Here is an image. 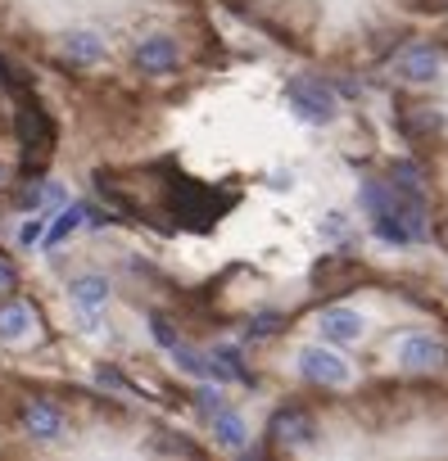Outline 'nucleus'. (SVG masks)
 <instances>
[{
    "label": "nucleus",
    "mask_w": 448,
    "mask_h": 461,
    "mask_svg": "<svg viewBox=\"0 0 448 461\" xmlns=\"http://www.w3.org/2000/svg\"><path fill=\"white\" fill-rule=\"evenodd\" d=\"M227 203H232V194H222V190H208V185H195V181H177V199H172V208H177V217L186 221V226H213L222 212H227Z\"/></svg>",
    "instance_id": "f257e3e1"
},
{
    "label": "nucleus",
    "mask_w": 448,
    "mask_h": 461,
    "mask_svg": "<svg viewBox=\"0 0 448 461\" xmlns=\"http://www.w3.org/2000/svg\"><path fill=\"white\" fill-rule=\"evenodd\" d=\"M286 104H290V113H295L299 122H308V127H326V122L335 118V95H331V86H322L317 77H295V82L286 86Z\"/></svg>",
    "instance_id": "f03ea898"
},
{
    "label": "nucleus",
    "mask_w": 448,
    "mask_h": 461,
    "mask_svg": "<svg viewBox=\"0 0 448 461\" xmlns=\"http://www.w3.org/2000/svg\"><path fill=\"white\" fill-rule=\"evenodd\" d=\"M136 68L145 73V77H168V73H177V64H181V46L168 37V32H150V37H141V46H136Z\"/></svg>",
    "instance_id": "7ed1b4c3"
},
{
    "label": "nucleus",
    "mask_w": 448,
    "mask_h": 461,
    "mask_svg": "<svg viewBox=\"0 0 448 461\" xmlns=\"http://www.w3.org/2000/svg\"><path fill=\"white\" fill-rule=\"evenodd\" d=\"M299 375L308 384H322V389H335L349 380V362H340V353L331 348H304L299 353Z\"/></svg>",
    "instance_id": "20e7f679"
},
{
    "label": "nucleus",
    "mask_w": 448,
    "mask_h": 461,
    "mask_svg": "<svg viewBox=\"0 0 448 461\" xmlns=\"http://www.w3.org/2000/svg\"><path fill=\"white\" fill-rule=\"evenodd\" d=\"M105 37L100 32H91V28H73V32H64L59 37V59H69L73 68H96V64H105Z\"/></svg>",
    "instance_id": "39448f33"
},
{
    "label": "nucleus",
    "mask_w": 448,
    "mask_h": 461,
    "mask_svg": "<svg viewBox=\"0 0 448 461\" xmlns=\"http://www.w3.org/2000/svg\"><path fill=\"white\" fill-rule=\"evenodd\" d=\"M317 330H322V339L326 344H335V348H349V344H358L362 339V330H367V321H362V312H353V308H326L322 317H317Z\"/></svg>",
    "instance_id": "423d86ee"
},
{
    "label": "nucleus",
    "mask_w": 448,
    "mask_h": 461,
    "mask_svg": "<svg viewBox=\"0 0 448 461\" xmlns=\"http://www.w3.org/2000/svg\"><path fill=\"white\" fill-rule=\"evenodd\" d=\"M443 73V55L434 50V46H407L403 55H398V77L403 82H416V86H425V82H434Z\"/></svg>",
    "instance_id": "0eeeda50"
},
{
    "label": "nucleus",
    "mask_w": 448,
    "mask_h": 461,
    "mask_svg": "<svg viewBox=\"0 0 448 461\" xmlns=\"http://www.w3.org/2000/svg\"><path fill=\"white\" fill-rule=\"evenodd\" d=\"M398 362H403L407 371H439V366L448 362V353H443V344H439V339L412 335V339H403V348H398Z\"/></svg>",
    "instance_id": "6e6552de"
},
{
    "label": "nucleus",
    "mask_w": 448,
    "mask_h": 461,
    "mask_svg": "<svg viewBox=\"0 0 448 461\" xmlns=\"http://www.w3.org/2000/svg\"><path fill=\"white\" fill-rule=\"evenodd\" d=\"M69 299H73V308H78V312L96 317V312L109 303V281H105V276H96V272L73 276V281H69Z\"/></svg>",
    "instance_id": "1a4fd4ad"
},
{
    "label": "nucleus",
    "mask_w": 448,
    "mask_h": 461,
    "mask_svg": "<svg viewBox=\"0 0 448 461\" xmlns=\"http://www.w3.org/2000/svg\"><path fill=\"white\" fill-rule=\"evenodd\" d=\"M23 429H28L32 438H59V434H64V411H59L55 402H46V398H32V402L23 407Z\"/></svg>",
    "instance_id": "9d476101"
},
{
    "label": "nucleus",
    "mask_w": 448,
    "mask_h": 461,
    "mask_svg": "<svg viewBox=\"0 0 448 461\" xmlns=\"http://www.w3.org/2000/svg\"><path fill=\"white\" fill-rule=\"evenodd\" d=\"M272 434H277L281 443H313L317 425H313V416H308L304 407H281V411L272 416Z\"/></svg>",
    "instance_id": "9b49d317"
},
{
    "label": "nucleus",
    "mask_w": 448,
    "mask_h": 461,
    "mask_svg": "<svg viewBox=\"0 0 448 461\" xmlns=\"http://www.w3.org/2000/svg\"><path fill=\"white\" fill-rule=\"evenodd\" d=\"M32 326H37V312L28 303H5L0 308V339L5 344H23L32 335Z\"/></svg>",
    "instance_id": "f8f14e48"
},
{
    "label": "nucleus",
    "mask_w": 448,
    "mask_h": 461,
    "mask_svg": "<svg viewBox=\"0 0 448 461\" xmlns=\"http://www.w3.org/2000/svg\"><path fill=\"white\" fill-rule=\"evenodd\" d=\"M82 221H91V208H87V203H64V208L55 212V221L46 226V240H41V245H46V249L64 245V240L73 236V230H78Z\"/></svg>",
    "instance_id": "ddd939ff"
},
{
    "label": "nucleus",
    "mask_w": 448,
    "mask_h": 461,
    "mask_svg": "<svg viewBox=\"0 0 448 461\" xmlns=\"http://www.w3.org/2000/svg\"><path fill=\"white\" fill-rule=\"evenodd\" d=\"M389 176H394V185H398L403 194L425 199V172H421V163H412V158H394V163H389Z\"/></svg>",
    "instance_id": "4468645a"
},
{
    "label": "nucleus",
    "mask_w": 448,
    "mask_h": 461,
    "mask_svg": "<svg viewBox=\"0 0 448 461\" xmlns=\"http://www.w3.org/2000/svg\"><path fill=\"white\" fill-rule=\"evenodd\" d=\"M213 438H217L222 447H245L250 429H245V420H241L236 411H217V416H213Z\"/></svg>",
    "instance_id": "2eb2a0df"
},
{
    "label": "nucleus",
    "mask_w": 448,
    "mask_h": 461,
    "mask_svg": "<svg viewBox=\"0 0 448 461\" xmlns=\"http://www.w3.org/2000/svg\"><path fill=\"white\" fill-rule=\"evenodd\" d=\"M208 357H213V380H250L245 366H241V353H236V348L222 344V348H213Z\"/></svg>",
    "instance_id": "dca6fc26"
},
{
    "label": "nucleus",
    "mask_w": 448,
    "mask_h": 461,
    "mask_svg": "<svg viewBox=\"0 0 448 461\" xmlns=\"http://www.w3.org/2000/svg\"><path fill=\"white\" fill-rule=\"evenodd\" d=\"M177 357V366L186 371V375H199V380H213V357H204V353H190L186 344L172 353Z\"/></svg>",
    "instance_id": "f3484780"
},
{
    "label": "nucleus",
    "mask_w": 448,
    "mask_h": 461,
    "mask_svg": "<svg viewBox=\"0 0 448 461\" xmlns=\"http://www.w3.org/2000/svg\"><path fill=\"white\" fill-rule=\"evenodd\" d=\"M439 127H443V118H439V113H430V109H421V113L403 118V131H407V136H425V131H439Z\"/></svg>",
    "instance_id": "a211bd4d"
},
{
    "label": "nucleus",
    "mask_w": 448,
    "mask_h": 461,
    "mask_svg": "<svg viewBox=\"0 0 448 461\" xmlns=\"http://www.w3.org/2000/svg\"><path fill=\"white\" fill-rule=\"evenodd\" d=\"M150 335H154V344H159V348H168V353H177V348H181V339H177V330H172V321H168V317H150Z\"/></svg>",
    "instance_id": "6ab92c4d"
},
{
    "label": "nucleus",
    "mask_w": 448,
    "mask_h": 461,
    "mask_svg": "<svg viewBox=\"0 0 448 461\" xmlns=\"http://www.w3.org/2000/svg\"><path fill=\"white\" fill-rule=\"evenodd\" d=\"M322 236L326 240H349V217L344 212H326L322 217Z\"/></svg>",
    "instance_id": "aec40b11"
},
{
    "label": "nucleus",
    "mask_w": 448,
    "mask_h": 461,
    "mask_svg": "<svg viewBox=\"0 0 448 461\" xmlns=\"http://www.w3.org/2000/svg\"><path fill=\"white\" fill-rule=\"evenodd\" d=\"M195 407H199V411H204V416H208V420H213V416H217V411H222V393H217V389H213V384H204V389H199V393H195Z\"/></svg>",
    "instance_id": "412c9836"
},
{
    "label": "nucleus",
    "mask_w": 448,
    "mask_h": 461,
    "mask_svg": "<svg viewBox=\"0 0 448 461\" xmlns=\"http://www.w3.org/2000/svg\"><path fill=\"white\" fill-rule=\"evenodd\" d=\"M281 330V317L272 312V317H254V326H250V335H277Z\"/></svg>",
    "instance_id": "4be33fe9"
},
{
    "label": "nucleus",
    "mask_w": 448,
    "mask_h": 461,
    "mask_svg": "<svg viewBox=\"0 0 448 461\" xmlns=\"http://www.w3.org/2000/svg\"><path fill=\"white\" fill-rule=\"evenodd\" d=\"M14 281H19V276H14V267H10L5 258H0V290H14Z\"/></svg>",
    "instance_id": "5701e85b"
},
{
    "label": "nucleus",
    "mask_w": 448,
    "mask_h": 461,
    "mask_svg": "<svg viewBox=\"0 0 448 461\" xmlns=\"http://www.w3.org/2000/svg\"><path fill=\"white\" fill-rule=\"evenodd\" d=\"M0 185H5V167H0Z\"/></svg>",
    "instance_id": "b1692460"
},
{
    "label": "nucleus",
    "mask_w": 448,
    "mask_h": 461,
    "mask_svg": "<svg viewBox=\"0 0 448 461\" xmlns=\"http://www.w3.org/2000/svg\"><path fill=\"white\" fill-rule=\"evenodd\" d=\"M443 240H448V221H443Z\"/></svg>",
    "instance_id": "393cba45"
}]
</instances>
